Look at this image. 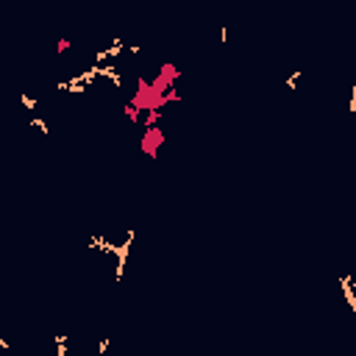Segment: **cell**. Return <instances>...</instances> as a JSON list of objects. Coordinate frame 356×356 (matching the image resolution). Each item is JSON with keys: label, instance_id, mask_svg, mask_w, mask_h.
I'll return each mask as SVG.
<instances>
[{"label": "cell", "instance_id": "obj_1", "mask_svg": "<svg viewBox=\"0 0 356 356\" xmlns=\"http://www.w3.org/2000/svg\"><path fill=\"white\" fill-rule=\"evenodd\" d=\"M162 142H164V131L159 126H151L145 131V136H142V151H145L147 156H156V151H159Z\"/></svg>", "mask_w": 356, "mask_h": 356}, {"label": "cell", "instance_id": "obj_2", "mask_svg": "<svg viewBox=\"0 0 356 356\" xmlns=\"http://www.w3.org/2000/svg\"><path fill=\"white\" fill-rule=\"evenodd\" d=\"M342 292H345V298H348V306L356 312V292H353V278L351 276L342 278Z\"/></svg>", "mask_w": 356, "mask_h": 356}, {"label": "cell", "instance_id": "obj_3", "mask_svg": "<svg viewBox=\"0 0 356 356\" xmlns=\"http://www.w3.org/2000/svg\"><path fill=\"white\" fill-rule=\"evenodd\" d=\"M70 50V39H58V45H56V53L62 56V53H67Z\"/></svg>", "mask_w": 356, "mask_h": 356}]
</instances>
